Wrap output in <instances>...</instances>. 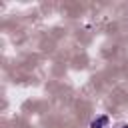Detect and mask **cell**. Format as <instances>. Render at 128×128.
Returning <instances> with one entry per match:
<instances>
[{
  "instance_id": "obj_2",
  "label": "cell",
  "mask_w": 128,
  "mask_h": 128,
  "mask_svg": "<svg viewBox=\"0 0 128 128\" xmlns=\"http://www.w3.org/2000/svg\"><path fill=\"white\" fill-rule=\"evenodd\" d=\"M116 128H128V124H118Z\"/></svg>"
},
{
  "instance_id": "obj_1",
  "label": "cell",
  "mask_w": 128,
  "mask_h": 128,
  "mask_svg": "<svg viewBox=\"0 0 128 128\" xmlns=\"http://www.w3.org/2000/svg\"><path fill=\"white\" fill-rule=\"evenodd\" d=\"M90 128H108V116L106 114H100L98 118H94L90 122Z\"/></svg>"
}]
</instances>
